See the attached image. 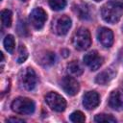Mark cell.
<instances>
[{"instance_id": "cell-1", "label": "cell", "mask_w": 123, "mask_h": 123, "mask_svg": "<svg viewBox=\"0 0 123 123\" xmlns=\"http://www.w3.org/2000/svg\"><path fill=\"white\" fill-rule=\"evenodd\" d=\"M101 14L108 23L113 24L118 22L123 14V0H109L102 7Z\"/></svg>"}, {"instance_id": "cell-2", "label": "cell", "mask_w": 123, "mask_h": 123, "mask_svg": "<svg viewBox=\"0 0 123 123\" xmlns=\"http://www.w3.org/2000/svg\"><path fill=\"white\" fill-rule=\"evenodd\" d=\"M72 44L79 51L86 50L91 44V37L89 31L85 28L78 29L73 34Z\"/></svg>"}, {"instance_id": "cell-3", "label": "cell", "mask_w": 123, "mask_h": 123, "mask_svg": "<svg viewBox=\"0 0 123 123\" xmlns=\"http://www.w3.org/2000/svg\"><path fill=\"white\" fill-rule=\"evenodd\" d=\"M35 103L27 97H18L12 103V110L19 114H31L35 111Z\"/></svg>"}, {"instance_id": "cell-4", "label": "cell", "mask_w": 123, "mask_h": 123, "mask_svg": "<svg viewBox=\"0 0 123 123\" xmlns=\"http://www.w3.org/2000/svg\"><path fill=\"white\" fill-rule=\"evenodd\" d=\"M45 102L51 110L58 112L63 111L66 108V101L57 92H49L45 96Z\"/></svg>"}, {"instance_id": "cell-5", "label": "cell", "mask_w": 123, "mask_h": 123, "mask_svg": "<svg viewBox=\"0 0 123 123\" xmlns=\"http://www.w3.org/2000/svg\"><path fill=\"white\" fill-rule=\"evenodd\" d=\"M19 81H20L21 86H22L26 90H32V89H34V88L36 87L37 82L36 72H35L34 69L31 68V67L25 68V69L21 72V74H20Z\"/></svg>"}, {"instance_id": "cell-6", "label": "cell", "mask_w": 123, "mask_h": 123, "mask_svg": "<svg viewBox=\"0 0 123 123\" xmlns=\"http://www.w3.org/2000/svg\"><path fill=\"white\" fill-rule=\"evenodd\" d=\"M70 27H71V19L67 15H62L58 17L53 23V30L59 36L66 35Z\"/></svg>"}, {"instance_id": "cell-7", "label": "cell", "mask_w": 123, "mask_h": 123, "mask_svg": "<svg viewBox=\"0 0 123 123\" xmlns=\"http://www.w3.org/2000/svg\"><path fill=\"white\" fill-rule=\"evenodd\" d=\"M30 22L36 29H41L47 19V14L42 8H36L30 13Z\"/></svg>"}, {"instance_id": "cell-8", "label": "cell", "mask_w": 123, "mask_h": 123, "mask_svg": "<svg viewBox=\"0 0 123 123\" xmlns=\"http://www.w3.org/2000/svg\"><path fill=\"white\" fill-rule=\"evenodd\" d=\"M61 86L62 87L63 91L70 96L76 95L80 89V85H79L78 81L71 76L63 77L61 82Z\"/></svg>"}, {"instance_id": "cell-9", "label": "cell", "mask_w": 123, "mask_h": 123, "mask_svg": "<svg viewBox=\"0 0 123 123\" xmlns=\"http://www.w3.org/2000/svg\"><path fill=\"white\" fill-rule=\"evenodd\" d=\"M104 59L103 57H101L97 51H91L87 54H86L84 56V62L85 64H86L90 70L95 71L98 68H100V66L103 64Z\"/></svg>"}, {"instance_id": "cell-10", "label": "cell", "mask_w": 123, "mask_h": 123, "mask_svg": "<svg viewBox=\"0 0 123 123\" xmlns=\"http://www.w3.org/2000/svg\"><path fill=\"white\" fill-rule=\"evenodd\" d=\"M97 38L104 47H111L113 43V33L111 29L101 27L97 32Z\"/></svg>"}, {"instance_id": "cell-11", "label": "cell", "mask_w": 123, "mask_h": 123, "mask_svg": "<svg viewBox=\"0 0 123 123\" xmlns=\"http://www.w3.org/2000/svg\"><path fill=\"white\" fill-rule=\"evenodd\" d=\"M109 105L115 111L123 110V89L113 90L109 97Z\"/></svg>"}, {"instance_id": "cell-12", "label": "cell", "mask_w": 123, "mask_h": 123, "mask_svg": "<svg viewBox=\"0 0 123 123\" xmlns=\"http://www.w3.org/2000/svg\"><path fill=\"white\" fill-rule=\"evenodd\" d=\"M100 103V98L97 92L95 91H87L85 93L83 97V105L86 110L95 109Z\"/></svg>"}, {"instance_id": "cell-13", "label": "cell", "mask_w": 123, "mask_h": 123, "mask_svg": "<svg viewBox=\"0 0 123 123\" xmlns=\"http://www.w3.org/2000/svg\"><path fill=\"white\" fill-rule=\"evenodd\" d=\"M74 11L81 19H89L90 18L89 8L86 4L79 3V4L75 5L74 6Z\"/></svg>"}, {"instance_id": "cell-14", "label": "cell", "mask_w": 123, "mask_h": 123, "mask_svg": "<svg viewBox=\"0 0 123 123\" xmlns=\"http://www.w3.org/2000/svg\"><path fill=\"white\" fill-rule=\"evenodd\" d=\"M113 76H114V72L110 69H107L97 75V77L95 78V82L98 85H106L113 78Z\"/></svg>"}, {"instance_id": "cell-15", "label": "cell", "mask_w": 123, "mask_h": 123, "mask_svg": "<svg viewBox=\"0 0 123 123\" xmlns=\"http://www.w3.org/2000/svg\"><path fill=\"white\" fill-rule=\"evenodd\" d=\"M68 72L73 76H80L84 72V68L78 61H72L67 64Z\"/></svg>"}, {"instance_id": "cell-16", "label": "cell", "mask_w": 123, "mask_h": 123, "mask_svg": "<svg viewBox=\"0 0 123 123\" xmlns=\"http://www.w3.org/2000/svg\"><path fill=\"white\" fill-rule=\"evenodd\" d=\"M55 54L53 52L46 51L40 56L38 62L43 66H50L55 62Z\"/></svg>"}, {"instance_id": "cell-17", "label": "cell", "mask_w": 123, "mask_h": 123, "mask_svg": "<svg viewBox=\"0 0 123 123\" xmlns=\"http://www.w3.org/2000/svg\"><path fill=\"white\" fill-rule=\"evenodd\" d=\"M1 21L3 26L5 27H11L12 21V13L10 10H3L1 12Z\"/></svg>"}, {"instance_id": "cell-18", "label": "cell", "mask_w": 123, "mask_h": 123, "mask_svg": "<svg viewBox=\"0 0 123 123\" xmlns=\"http://www.w3.org/2000/svg\"><path fill=\"white\" fill-rule=\"evenodd\" d=\"M3 43H4L5 49H6L10 54H12V53H13V50H14V47H15V41H14L13 36H12V35L6 36L5 38H4Z\"/></svg>"}, {"instance_id": "cell-19", "label": "cell", "mask_w": 123, "mask_h": 123, "mask_svg": "<svg viewBox=\"0 0 123 123\" xmlns=\"http://www.w3.org/2000/svg\"><path fill=\"white\" fill-rule=\"evenodd\" d=\"M94 121L101 123V122H111V123H115L116 119L111 115V114H106V113H100L95 115Z\"/></svg>"}, {"instance_id": "cell-20", "label": "cell", "mask_w": 123, "mask_h": 123, "mask_svg": "<svg viewBox=\"0 0 123 123\" xmlns=\"http://www.w3.org/2000/svg\"><path fill=\"white\" fill-rule=\"evenodd\" d=\"M49 6L54 11H61L65 8L66 0H49Z\"/></svg>"}, {"instance_id": "cell-21", "label": "cell", "mask_w": 123, "mask_h": 123, "mask_svg": "<svg viewBox=\"0 0 123 123\" xmlns=\"http://www.w3.org/2000/svg\"><path fill=\"white\" fill-rule=\"evenodd\" d=\"M69 119H70V121L75 122V123H82V122H85L86 117H85V114L82 111H74L70 114Z\"/></svg>"}, {"instance_id": "cell-22", "label": "cell", "mask_w": 123, "mask_h": 123, "mask_svg": "<svg viewBox=\"0 0 123 123\" xmlns=\"http://www.w3.org/2000/svg\"><path fill=\"white\" fill-rule=\"evenodd\" d=\"M28 58V51L26 49V47L24 45H20L19 49H18V57H17V62L18 63H22L26 61V59Z\"/></svg>"}, {"instance_id": "cell-23", "label": "cell", "mask_w": 123, "mask_h": 123, "mask_svg": "<svg viewBox=\"0 0 123 123\" xmlns=\"http://www.w3.org/2000/svg\"><path fill=\"white\" fill-rule=\"evenodd\" d=\"M17 33L20 36H26L28 34V29L26 27L25 22H23V21L18 22V24H17Z\"/></svg>"}, {"instance_id": "cell-24", "label": "cell", "mask_w": 123, "mask_h": 123, "mask_svg": "<svg viewBox=\"0 0 123 123\" xmlns=\"http://www.w3.org/2000/svg\"><path fill=\"white\" fill-rule=\"evenodd\" d=\"M7 122H18V123H24L23 119L17 118V117H10L7 119Z\"/></svg>"}, {"instance_id": "cell-25", "label": "cell", "mask_w": 123, "mask_h": 123, "mask_svg": "<svg viewBox=\"0 0 123 123\" xmlns=\"http://www.w3.org/2000/svg\"><path fill=\"white\" fill-rule=\"evenodd\" d=\"M68 54H69V51H68V50H66V49H62V55L64 58H66V57L68 56Z\"/></svg>"}, {"instance_id": "cell-26", "label": "cell", "mask_w": 123, "mask_h": 123, "mask_svg": "<svg viewBox=\"0 0 123 123\" xmlns=\"http://www.w3.org/2000/svg\"><path fill=\"white\" fill-rule=\"evenodd\" d=\"M95 2H99V1H102V0H94Z\"/></svg>"}, {"instance_id": "cell-27", "label": "cell", "mask_w": 123, "mask_h": 123, "mask_svg": "<svg viewBox=\"0 0 123 123\" xmlns=\"http://www.w3.org/2000/svg\"><path fill=\"white\" fill-rule=\"evenodd\" d=\"M21 1H26V0H21Z\"/></svg>"}, {"instance_id": "cell-28", "label": "cell", "mask_w": 123, "mask_h": 123, "mask_svg": "<svg viewBox=\"0 0 123 123\" xmlns=\"http://www.w3.org/2000/svg\"><path fill=\"white\" fill-rule=\"evenodd\" d=\"M122 30H123V27H122Z\"/></svg>"}]
</instances>
